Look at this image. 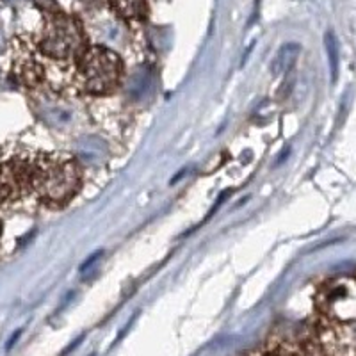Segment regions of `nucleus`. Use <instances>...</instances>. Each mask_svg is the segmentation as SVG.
I'll use <instances>...</instances> for the list:
<instances>
[{
  "label": "nucleus",
  "instance_id": "obj_1",
  "mask_svg": "<svg viewBox=\"0 0 356 356\" xmlns=\"http://www.w3.org/2000/svg\"><path fill=\"white\" fill-rule=\"evenodd\" d=\"M82 187V168L73 155L63 152H41L33 155L31 196L41 205L63 209Z\"/></svg>",
  "mask_w": 356,
  "mask_h": 356
},
{
  "label": "nucleus",
  "instance_id": "obj_2",
  "mask_svg": "<svg viewBox=\"0 0 356 356\" xmlns=\"http://www.w3.org/2000/svg\"><path fill=\"white\" fill-rule=\"evenodd\" d=\"M75 82L82 93L93 97H106L114 93L122 84L123 68L122 57L106 47H88L75 63Z\"/></svg>",
  "mask_w": 356,
  "mask_h": 356
},
{
  "label": "nucleus",
  "instance_id": "obj_3",
  "mask_svg": "<svg viewBox=\"0 0 356 356\" xmlns=\"http://www.w3.org/2000/svg\"><path fill=\"white\" fill-rule=\"evenodd\" d=\"M34 40L41 57L65 65H75L89 47L81 20L70 15L49 17L41 34Z\"/></svg>",
  "mask_w": 356,
  "mask_h": 356
},
{
  "label": "nucleus",
  "instance_id": "obj_4",
  "mask_svg": "<svg viewBox=\"0 0 356 356\" xmlns=\"http://www.w3.org/2000/svg\"><path fill=\"white\" fill-rule=\"evenodd\" d=\"M33 155H17L0 162V205L11 207L31 195Z\"/></svg>",
  "mask_w": 356,
  "mask_h": 356
},
{
  "label": "nucleus",
  "instance_id": "obj_5",
  "mask_svg": "<svg viewBox=\"0 0 356 356\" xmlns=\"http://www.w3.org/2000/svg\"><path fill=\"white\" fill-rule=\"evenodd\" d=\"M13 70L18 81L27 88H38L44 82V65L36 47V40L20 36L13 43Z\"/></svg>",
  "mask_w": 356,
  "mask_h": 356
},
{
  "label": "nucleus",
  "instance_id": "obj_6",
  "mask_svg": "<svg viewBox=\"0 0 356 356\" xmlns=\"http://www.w3.org/2000/svg\"><path fill=\"white\" fill-rule=\"evenodd\" d=\"M118 17L129 22H141L148 17V0H109Z\"/></svg>",
  "mask_w": 356,
  "mask_h": 356
},
{
  "label": "nucleus",
  "instance_id": "obj_7",
  "mask_svg": "<svg viewBox=\"0 0 356 356\" xmlns=\"http://www.w3.org/2000/svg\"><path fill=\"white\" fill-rule=\"evenodd\" d=\"M324 44H326V52H328L330 72H332V82H337V79H339L340 56H339V43H337L335 34L326 33V36H324Z\"/></svg>",
  "mask_w": 356,
  "mask_h": 356
},
{
  "label": "nucleus",
  "instance_id": "obj_8",
  "mask_svg": "<svg viewBox=\"0 0 356 356\" xmlns=\"http://www.w3.org/2000/svg\"><path fill=\"white\" fill-rule=\"evenodd\" d=\"M102 253H104V251H97V253H95V255H91V257H89V259L86 260V262L82 264V266H81V271H82V273H84V271H88L89 267L93 266V264L97 262L98 259H100V257H102Z\"/></svg>",
  "mask_w": 356,
  "mask_h": 356
},
{
  "label": "nucleus",
  "instance_id": "obj_9",
  "mask_svg": "<svg viewBox=\"0 0 356 356\" xmlns=\"http://www.w3.org/2000/svg\"><path fill=\"white\" fill-rule=\"evenodd\" d=\"M0 237H2V222H0Z\"/></svg>",
  "mask_w": 356,
  "mask_h": 356
}]
</instances>
